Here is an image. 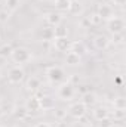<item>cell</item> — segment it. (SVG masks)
I'll list each match as a JSON object with an SVG mask.
<instances>
[{"label":"cell","mask_w":126,"mask_h":127,"mask_svg":"<svg viewBox=\"0 0 126 127\" xmlns=\"http://www.w3.org/2000/svg\"><path fill=\"white\" fill-rule=\"evenodd\" d=\"M31 58H33L31 52H30L27 47H22V46L15 47V49L12 50V55H10V59H12L15 64H18V65H22V64L30 62Z\"/></svg>","instance_id":"1"},{"label":"cell","mask_w":126,"mask_h":127,"mask_svg":"<svg viewBox=\"0 0 126 127\" xmlns=\"http://www.w3.org/2000/svg\"><path fill=\"white\" fill-rule=\"evenodd\" d=\"M105 25H107V30L108 32L113 35V34H120V32L125 31V19L122 18V16H113V18H110V19H107L105 21Z\"/></svg>","instance_id":"2"},{"label":"cell","mask_w":126,"mask_h":127,"mask_svg":"<svg viewBox=\"0 0 126 127\" xmlns=\"http://www.w3.org/2000/svg\"><path fill=\"white\" fill-rule=\"evenodd\" d=\"M46 77L51 83L54 84H58V83H63L64 78H65V72H64L63 68L60 66H48L46 68Z\"/></svg>","instance_id":"3"},{"label":"cell","mask_w":126,"mask_h":127,"mask_svg":"<svg viewBox=\"0 0 126 127\" xmlns=\"http://www.w3.org/2000/svg\"><path fill=\"white\" fill-rule=\"evenodd\" d=\"M76 95V89H74V86L71 84V83H63L58 89H57V96H58V99H61V100H71L73 97Z\"/></svg>","instance_id":"4"},{"label":"cell","mask_w":126,"mask_h":127,"mask_svg":"<svg viewBox=\"0 0 126 127\" xmlns=\"http://www.w3.org/2000/svg\"><path fill=\"white\" fill-rule=\"evenodd\" d=\"M24 78H25V71L19 65H15L7 71V80L10 84H21Z\"/></svg>","instance_id":"5"},{"label":"cell","mask_w":126,"mask_h":127,"mask_svg":"<svg viewBox=\"0 0 126 127\" xmlns=\"http://www.w3.org/2000/svg\"><path fill=\"white\" fill-rule=\"evenodd\" d=\"M86 112H88V106L83 102H74L68 108V115L73 117V118H76V120L83 118L86 115Z\"/></svg>","instance_id":"6"},{"label":"cell","mask_w":126,"mask_h":127,"mask_svg":"<svg viewBox=\"0 0 126 127\" xmlns=\"http://www.w3.org/2000/svg\"><path fill=\"white\" fill-rule=\"evenodd\" d=\"M96 15L102 19V21H107L110 18L114 16V9L111 4H105V3H101L98 6V10H96Z\"/></svg>","instance_id":"7"},{"label":"cell","mask_w":126,"mask_h":127,"mask_svg":"<svg viewBox=\"0 0 126 127\" xmlns=\"http://www.w3.org/2000/svg\"><path fill=\"white\" fill-rule=\"evenodd\" d=\"M39 105H40V111H52L55 109V97L51 95H42L39 97Z\"/></svg>","instance_id":"8"},{"label":"cell","mask_w":126,"mask_h":127,"mask_svg":"<svg viewBox=\"0 0 126 127\" xmlns=\"http://www.w3.org/2000/svg\"><path fill=\"white\" fill-rule=\"evenodd\" d=\"M54 47L58 52H68L71 47V41L68 37H55L54 38Z\"/></svg>","instance_id":"9"},{"label":"cell","mask_w":126,"mask_h":127,"mask_svg":"<svg viewBox=\"0 0 126 127\" xmlns=\"http://www.w3.org/2000/svg\"><path fill=\"white\" fill-rule=\"evenodd\" d=\"M110 43H111L110 38L107 35H104V34H98V35L94 37V47L96 50H105V49H108Z\"/></svg>","instance_id":"10"},{"label":"cell","mask_w":126,"mask_h":127,"mask_svg":"<svg viewBox=\"0 0 126 127\" xmlns=\"http://www.w3.org/2000/svg\"><path fill=\"white\" fill-rule=\"evenodd\" d=\"M45 21L49 27H57L63 22V16L60 12H48L45 15Z\"/></svg>","instance_id":"11"},{"label":"cell","mask_w":126,"mask_h":127,"mask_svg":"<svg viewBox=\"0 0 126 127\" xmlns=\"http://www.w3.org/2000/svg\"><path fill=\"white\" fill-rule=\"evenodd\" d=\"M64 61L68 66H79L82 64V56L71 52V50H68V52H65V59Z\"/></svg>","instance_id":"12"},{"label":"cell","mask_w":126,"mask_h":127,"mask_svg":"<svg viewBox=\"0 0 126 127\" xmlns=\"http://www.w3.org/2000/svg\"><path fill=\"white\" fill-rule=\"evenodd\" d=\"M25 87H27L28 92H37V90L42 89V80H40L39 77H36V75H31V77L27 78Z\"/></svg>","instance_id":"13"},{"label":"cell","mask_w":126,"mask_h":127,"mask_svg":"<svg viewBox=\"0 0 126 127\" xmlns=\"http://www.w3.org/2000/svg\"><path fill=\"white\" fill-rule=\"evenodd\" d=\"M24 106L27 108V111H28V112H37V111H40L39 97H37V96H31V97H28Z\"/></svg>","instance_id":"14"},{"label":"cell","mask_w":126,"mask_h":127,"mask_svg":"<svg viewBox=\"0 0 126 127\" xmlns=\"http://www.w3.org/2000/svg\"><path fill=\"white\" fill-rule=\"evenodd\" d=\"M83 10H85V7H83L82 1H79V0H71L70 7H68V12H70L71 15H76V16H77V15H82Z\"/></svg>","instance_id":"15"},{"label":"cell","mask_w":126,"mask_h":127,"mask_svg":"<svg viewBox=\"0 0 126 127\" xmlns=\"http://www.w3.org/2000/svg\"><path fill=\"white\" fill-rule=\"evenodd\" d=\"M92 115H94V118L96 120V121H101V120L110 117V111H108L105 106H98V108H95L94 109Z\"/></svg>","instance_id":"16"},{"label":"cell","mask_w":126,"mask_h":127,"mask_svg":"<svg viewBox=\"0 0 126 127\" xmlns=\"http://www.w3.org/2000/svg\"><path fill=\"white\" fill-rule=\"evenodd\" d=\"M70 50L74 52V53H77V55H80V56L85 55V53H88V49H86V46H85L83 41H73Z\"/></svg>","instance_id":"17"},{"label":"cell","mask_w":126,"mask_h":127,"mask_svg":"<svg viewBox=\"0 0 126 127\" xmlns=\"http://www.w3.org/2000/svg\"><path fill=\"white\" fill-rule=\"evenodd\" d=\"M80 102H83L88 108H89V106H94L95 103H96V96H95L94 92L83 93V95H82V100H80Z\"/></svg>","instance_id":"18"},{"label":"cell","mask_w":126,"mask_h":127,"mask_svg":"<svg viewBox=\"0 0 126 127\" xmlns=\"http://www.w3.org/2000/svg\"><path fill=\"white\" fill-rule=\"evenodd\" d=\"M70 3H71V0H55L54 6H55V9L58 12H68Z\"/></svg>","instance_id":"19"},{"label":"cell","mask_w":126,"mask_h":127,"mask_svg":"<svg viewBox=\"0 0 126 127\" xmlns=\"http://www.w3.org/2000/svg\"><path fill=\"white\" fill-rule=\"evenodd\" d=\"M28 111H27V108L25 106H16L15 109H13V115H15V118H18V120H25L27 117H28Z\"/></svg>","instance_id":"20"},{"label":"cell","mask_w":126,"mask_h":127,"mask_svg":"<svg viewBox=\"0 0 126 127\" xmlns=\"http://www.w3.org/2000/svg\"><path fill=\"white\" fill-rule=\"evenodd\" d=\"M55 37H68V28L65 25H63V24L57 25L54 28V38Z\"/></svg>","instance_id":"21"},{"label":"cell","mask_w":126,"mask_h":127,"mask_svg":"<svg viewBox=\"0 0 126 127\" xmlns=\"http://www.w3.org/2000/svg\"><path fill=\"white\" fill-rule=\"evenodd\" d=\"M111 105H113L114 109H126V99L123 96H117V97L113 99Z\"/></svg>","instance_id":"22"},{"label":"cell","mask_w":126,"mask_h":127,"mask_svg":"<svg viewBox=\"0 0 126 127\" xmlns=\"http://www.w3.org/2000/svg\"><path fill=\"white\" fill-rule=\"evenodd\" d=\"M12 50H13V47L10 46V44H1L0 46V58H3V59H6V58H10V55H12Z\"/></svg>","instance_id":"23"},{"label":"cell","mask_w":126,"mask_h":127,"mask_svg":"<svg viewBox=\"0 0 126 127\" xmlns=\"http://www.w3.org/2000/svg\"><path fill=\"white\" fill-rule=\"evenodd\" d=\"M19 4H21V0H6L4 1V9L12 13L13 10H16L19 7Z\"/></svg>","instance_id":"24"},{"label":"cell","mask_w":126,"mask_h":127,"mask_svg":"<svg viewBox=\"0 0 126 127\" xmlns=\"http://www.w3.org/2000/svg\"><path fill=\"white\" fill-rule=\"evenodd\" d=\"M42 37L43 40H54V28H43Z\"/></svg>","instance_id":"25"},{"label":"cell","mask_w":126,"mask_h":127,"mask_svg":"<svg viewBox=\"0 0 126 127\" xmlns=\"http://www.w3.org/2000/svg\"><path fill=\"white\" fill-rule=\"evenodd\" d=\"M9 19H10V12L6 10V9L0 10V24H4V22H7Z\"/></svg>","instance_id":"26"},{"label":"cell","mask_w":126,"mask_h":127,"mask_svg":"<svg viewBox=\"0 0 126 127\" xmlns=\"http://www.w3.org/2000/svg\"><path fill=\"white\" fill-rule=\"evenodd\" d=\"M113 118H114V121H120V120H123V118H125V109H114V112H113Z\"/></svg>","instance_id":"27"},{"label":"cell","mask_w":126,"mask_h":127,"mask_svg":"<svg viewBox=\"0 0 126 127\" xmlns=\"http://www.w3.org/2000/svg\"><path fill=\"white\" fill-rule=\"evenodd\" d=\"M110 41H113L114 44L123 43V32H120V34H113V40H110Z\"/></svg>","instance_id":"28"},{"label":"cell","mask_w":126,"mask_h":127,"mask_svg":"<svg viewBox=\"0 0 126 127\" xmlns=\"http://www.w3.org/2000/svg\"><path fill=\"white\" fill-rule=\"evenodd\" d=\"M67 117V111L63 109V108H60V109H55V118H58V120H63Z\"/></svg>","instance_id":"29"},{"label":"cell","mask_w":126,"mask_h":127,"mask_svg":"<svg viewBox=\"0 0 126 127\" xmlns=\"http://www.w3.org/2000/svg\"><path fill=\"white\" fill-rule=\"evenodd\" d=\"M88 21H89L91 24H94V25H98V24H99V22H101L102 19H101V18H99V16L96 15V13H94V15H91V16L88 18Z\"/></svg>","instance_id":"30"},{"label":"cell","mask_w":126,"mask_h":127,"mask_svg":"<svg viewBox=\"0 0 126 127\" xmlns=\"http://www.w3.org/2000/svg\"><path fill=\"white\" fill-rule=\"evenodd\" d=\"M99 123V127H108L111 124V120H110V117L108 118H104V120H101V121H98Z\"/></svg>","instance_id":"31"},{"label":"cell","mask_w":126,"mask_h":127,"mask_svg":"<svg viewBox=\"0 0 126 127\" xmlns=\"http://www.w3.org/2000/svg\"><path fill=\"white\" fill-rule=\"evenodd\" d=\"M68 83H71V84L74 86L76 83H80V78H79V77H77L76 74H73V75L70 77V80H68Z\"/></svg>","instance_id":"32"},{"label":"cell","mask_w":126,"mask_h":127,"mask_svg":"<svg viewBox=\"0 0 126 127\" xmlns=\"http://www.w3.org/2000/svg\"><path fill=\"white\" fill-rule=\"evenodd\" d=\"M116 6H119V7H123L125 6V3H126V0H111Z\"/></svg>","instance_id":"33"},{"label":"cell","mask_w":126,"mask_h":127,"mask_svg":"<svg viewBox=\"0 0 126 127\" xmlns=\"http://www.w3.org/2000/svg\"><path fill=\"white\" fill-rule=\"evenodd\" d=\"M33 127H52L49 123H43V121H40V123H37V124H34Z\"/></svg>","instance_id":"34"},{"label":"cell","mask_w":126,"mask_h":127,"mask_svg":"<svg viewBox=\"0 0 126 127\" xmlns=\"http://www.w3.org/2000/svg\"><path fill=\"white\" fill-rule=\"evenodd\" d=\"M114 83H116V84H119V86L122 84V78H120V75H117V77L114 78Z\"/></svg>","instance_id":"35"},{"label":"cell","mask_w":126,"mask_h":127,"mask_svg":"<svg viewBox=\"0 0 126 127\" xmlns=\"http://www.w3.org/2000/svg\"><path fill=\"white\" fill-rule=\"evenodd\" d=\"M108 127H122V126H120V124H117V123H111Z\"/></svg>","instance_id":"36"},{"label":"cell","mask_w":126,"mask_h":127,"mask_svg":"<svg viewBox=\"0 0 126 127\" xmlns=\"http://www.w3.org/2000/svg\"><path fill=\"white\" fill-rule=\"evenodd\" d=\"M3 114H4V111H3V108H1V106H0V117H1V115H3Z\"/></svg>","instance_id":"37"},{"label":"cell","mask_w":126,"mask_h":127,"mask_svg":"<svg viewBox=\"0 0 126 127\" xmlns=\"http://www.w3.org/2000/svg\"><path fill=\"white\" fill-rule=\"evenodd\" d=\"M1 77H3V69L0 68V78H1Z\"/></svg>","instance_id":"38"},{"label":"cell","mask_w":126,"mask_h":127,"mask_svg":"<svg viewBox=\"0 0 126 127\" xmlns=\"http://www.w3.org/2000/svg\"><path fill=\"white\" fill-rule=\"evenodd\" d=\"M0 40H1V34H0Z\"/></svg>","instance_id":"39"}]
</instances>
